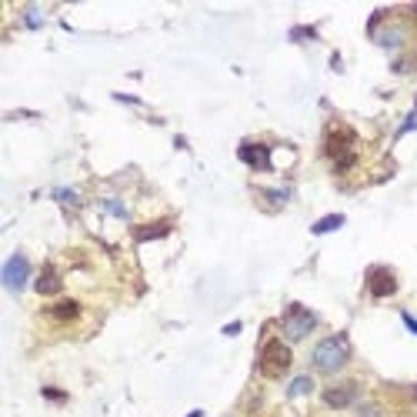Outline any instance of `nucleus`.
<instances>
[{"instance_id": "14", "label": "nucleus", "mask_w": 417, "mask_h": 417, "mask_svg": "<svg viewBox=\"0 0 417 417\" xmlns=\"http://www.w3.org/2000/svg\"><path fill=\"white\" fill-rule=\"evenodd\" d=\"M341 224H344L341 214H330V217H324V221H317V224H314L311 231H314V234H330V231H337Z\"/></svg>"}, {"instance_id": "4", "label": "nucleus", "mask_w": 417, "mask_h": 417, "mask_svg": "<svg viewBox=\"0 0 417 417\" xmlns=\"http://www.w3.org/2000/svg\"><path fill=\"white\" fill-rule=\"evenodd\" d=\"M281 328H284V334H287L291 341H304V337L317 328V314L307 311L304 304H291V307L284 311Z\"/></svg>"}, {"instance_id": "1", "label": "nucleus", "mask_w": 417, "mask_h": 417, "mask_svg": "<svg viewBox=\"0 0 417 417\" xmlns=\"http://www.w3.org/2000/svg\"><path fill=\"white\" fill-rule=\"evenodd\" d=\"M314 367L321 374H337L351 360V341H347V334H330V337H324V341L314 347Z\"/></svg>"}, {"instance_id": "7", "label": "nucleus", "mask_w": 417, "mask_h": 417, "mask_svg": "<svg viewBox=\"0 0 417 417\" xmlns=\"http://www.w3.org/2000/svg\"><path fill=\"white\" fill-rule=\"evenodd\" d=\"M367 291H371V298H390V294H397V277H394V270L390 268H371V274H367Z\"/></svg>"}, {"instance_id": "8", "label": "nucleus", "mask_w": 417, "mask_h": 417, "mask_svg": "<svg viewBox=\"0 0 417 417\" xmlns=\"http://www.w3.org/2000/svg\"><path fill=\"white\" fill-rule=\"evenodd\" d=\"M240 161L254 170H270V150L264 144H240Z\"/></svg>"}, {"instance_id": "2", "label": "nucleus", "mask_w": 417, "mask_h": 417, "mask_svg": "<svg viewBox=\"0 0 417 417\" xmlns=\"http://www.w3.org/2000/svg\"><path fill=\"white\" fill-rule=\"evenodd\" d=\"M354 144H358V134H354L351 127L334 124V127L328 131V137H324V154L334 161V167H337V170H347V167H354V161H358Z\"/></svg>"}, {"instance_id": "15", "label": "nucleus", "mask_w": 417, "mask_h": 417, "mask_svg": "<svg viewBox=\"0 0 417 417\" xmlns=\"http://www.w3.org/2000/svg\"><path fill=\"white\" fill-rule=\"evenodd\" d=\"M261 194H268V200L274 204V207H281V204H287V191H261Z\"/></svg>"}, {"instance_id": "13", "label": "nucleus", "mask_w": 417, "mask_h": 417, "mask_svg": "<svg viewBox=\"0 0 417 417\" xmlns=\"http://www.w3.org/2000/svg\"><path fill=\"white\" fill-rule=\"evenodd\" d=\"M314 390V381L307 377V374H300V377H294L291 381V388H287V397L294 401V397H304V394H311Z\"/></svg>"}, {"instance_id": "17", "label": "nucleus", "mask_w": 417, "mask_h": 417, "mask_svg": "<svg viewBox=\"0 0 417 417\" xmlns=\"http://www.w3.org/2000/svg\"><path fill=\"white\" fill-rule=\"evenodd\" d=\"M54 197H57L60 204H77V194H74V191H57Z\"/></svg>"}, {"instance_id": "3", "label": "nucleus", "mask_w": 417, "mask_h": 417, "mask_svg": "<svg viewBox=\"0 0 417 417\" xmlns=\"http://www.w3.org/2000/svg\"><path fill=\"white\" fill-rule=\"evenodd\" d=\"M291 360H294L291 347H287L284 341H277V337H270V341H264V347H261V360H257V367H261L264 377L277 381V377H284V374L291 371Z\"/></svg>"}, {"instance_id": "10", "label": "nucleus", "mask_w": 417, "mask_h": 417, "mask_svg": "<svg viewBox=\"0 0 417 417\" xmlns=\"http://www.w3.org/2000/svg\"><path fill=\"white\" fill-rule=\"evenodd\" d=\"M47 317H50V321H60V324L77 321V317H80V304H77V300H57L54 307H47Z\"/></svg>"}, {"instance_id": "5", "label": "nucleus", "mask_w": 417, "mask_h": 417, "mask_svg": "<svg viewBox=\"0 0 417 417\" xmlns=\"http://www.w3.org/2000/svg\"><path fill=\"white\" fill-rule=\"evenodd\" d=\"M27 277H30V261L24 257V254H10L7 264H3V270H0L3 287H7L10 294H20V291L27 287Z\"/></svg>"}, {"instance_id": "12", "label": "nucleus", "mask_w": 417, "mask_h": 417, "mask_svg": "<svg viewBox=\"0 0 417 417\" xmlns=\"http://www.w3.org/2000/svg\"><path fill=\"white\" fill-rule=\"evenodd\" d=\"M167 231H170V224H147V227H137L134 237L137 240H157V237H164Z\"/></svg>"}, {"instance_id": "11", "label": "nucleus", "mask_w": 417, "mask_h": 417, "mask_svg": "<svg viewBox=\"0 0 417 417\" xmlns=\"http://www.w3.org/2000/svg\"><path fill=\"white\" fill-rule=\"evenodd\" d=\"M37 294H44V298H54V294H60V274L54 268H44V274L37 277Z\"/></svg>"}, {"instance_id": "16", "label": "nucleus", "mask_w": 417, "mask_h": 417, "mask_svg": "<svg viewBox=\"0 0 417 417\" xmlns=\"http://www.w3.org/2000/svg\"><path fill=\"white\" fill-rule=\"evenodd\" d=\"M104 210H107V214H114V217H124V214H127L120 200H104Z\"/></svg>"}, {"instance_id": "9", "label": "nucleus", "mask_w": 417, "mask_h": 417, "mask_svg": "<svg viewBox=\"0 0 417 417\" xmlns=\"http://www.w3.org/2000/svg\"><path fill=\"white\" fill-rule=\"evenodd\" d=\"M371 37H374V44L388 47V50H397V47L404 44V30L397 27V24H388V27H381V30H371Z\"/></svg>"}, {"instance_id": "6", "label": "nucleus", "mask_w": 417, "mask_h": 417, "mask_svg": "<svg viewBox=\"0 0 417 417\" xmlns=\"http://www.w3.org/2000/svg\"><path fill=\"white\" fill-rule=\"evenodd\" d=\"M360 388L354 384V381H344V384H330V388H324V394H321V401L328 404V407H334V411H344V407H351V404L358 401Z\"/></svg>"}, {"instance_id": "19", "label": "nucleus", "mask_w": 417, "mask_h": 417, "mask_svg": "<svg viewBox=\"0 0 417 417\" xmlns=\"http://www.w3.org/2000/svg\"><path fill=\"white\" fill-rule=\"evenodd\" d=\"M404 324H407V330H414V334H417V317H411V314H404Z\"/></svg>"}, {"instance_id": "18", "label": "nucleus", "mask_w": 417, "mask_h": 417, "mask_svg": "<svg viewBox=\"0 0 417 417\" xmlns=\"http://www.w3.org/2000/svg\"><path fill=\"white\" fill-rule=\"evenodd\" d=\"M358 417H381V411L374 404H364V407H358Z\"/></svg>"}]
</instances>
